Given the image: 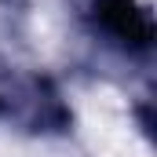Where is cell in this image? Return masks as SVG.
<instances>
[{
	"label": "cell",
	"instance_id": "1",
	"mask_svg": "<svg viewBox=\"0 0 157 157\" xmlns=\"http://www.w3.org/2000/svg\"><path fill=\"white\" fill-rule=\"evenodd\" d=\"M95 11H99V22L110 37H117L128 48H150L154 26H150V15L135 0H99Z\"/></svg>",
	"mask_w": 157,
	"mask_h": 157
}]
</instances>
